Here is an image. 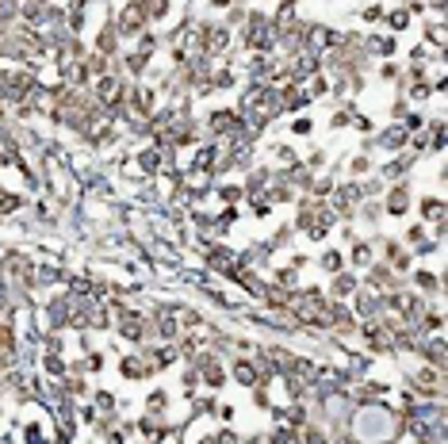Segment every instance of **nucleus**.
<instances>
[{
	"mask_svg": "<svg viewBox=\"0 0 448 444\" xmlns=\"http://www.w3.org/2000/svg\"><path fill=\"white\" fill-rule=\"evenodd\" d=\"M234 375H238V383H253V379H257V371L249 368V364H238V368H234Z\"/></svg>",
	"mask_w": 448,
	"mask_h": 444,
	"instance_id": "obj_1",
	"label": "nucleus"
}]
</instances>
